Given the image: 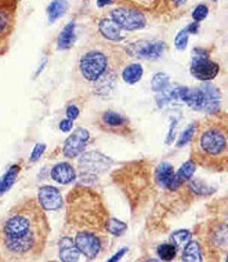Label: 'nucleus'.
Returning a JSON list of instances; mask_svg holds the SVG:
<instances>
[{
    "label": "nucleus",
    "mask_w": 228,
    "mask_h": 262,
    "mask_svg": "<svg viewBox=\"0 0 228 262\" xmlns=\"http://www.w3.org/2000/svg\"><path fill=\"white\" fill-rule=\"evenodd\" d=\"M104 231L114 236H122L125 232L128 231V225L125 222L116 220V218L108 217L104 224Z\"/></svg>",
    "instance_id": "393cba45"
},
{
    "label": "nucleus",
    "mask_w": 228,
    "mask_h": 262,
    "mask_svg": "<svg viewBox=\"0 0 228 262\" xmlns=\"http://www.w3.org/2000/svg\"><path fill=\"white\" fill-rule=\"evenodd\" d=\"M100 127L114 134H126L129 131V120L114 111H105L100 116Z\"/></svg>",
    "instance_id": "ddd939ff"
},
{
    "label": "nucleus",
    "mask_w": 228,
    "mask_h": 262,
    "mask_svg": "<svg viewBox=\"0 0 228 262\" xmlns=\"http://www.w3.org/2000/svg\"><path fill=\"white\" fill-rule=\"evenodd\" d=\"M67 10H68L67 0H53L47 7V18L50 23H55L59 17L64 15Z\"/></svg>",
    "instance_id": "4be33fe9"
},
{
    "label": "nucleus",
    "mask_w": 228,
    "mask_h": 262,
    "mask_svg": "<svg viewBox=\"0 0 228 262\" xmlns=\"http://www.w3.org/2000/svg\"><path fill=\"white\" fill-rule=\"evenodd\" d=\"M111 18L125 31H138L147 25L146 15L134 6H120L112 10Z\"/></svg>",
    "instance_id": "0eeeda50"
},
{
    "label": "nucleus",
    "mask_w": 228,
    "mask_h": 262,
    "mask_svg": "<svg viewBox=\"0 0 228 262\" xmlns=\"http://www.w3.org/2000/svg\"><path fill=\"white\" fill-rule=\"evenodd\" d=\"M195 127L196 124H191L190 127H187V130L184 131L181 136H180V138H178L177 148H181L184 145H187L188 142H191L192 137L195 134Z\"/></svg>",
    "instance_id": "c756f323"
},
{
    "label": "nucleus",
    "mask_w": 228,
    "mask_h": 262,
    "mask_svg": "<svg viewBox=\"0 0 228 262\" xmlns=\"http://www.w3.org/2000/svg\"><path fill=\"white\" fill-rule=\"evenodd\" d=\"M202 90V109L205 112L217 113L221 104V95L213 84H205L201 87Z\"/></svg>",
    "instance_id": "4468645a"
},
{
    "label": "nucleus",
    "mask_w": 228,
    "mask_h": 262,
    "mask_svg": "<svg viewBox=\"0 0 228 262\" xmlns=\"http://www.w3.org/2000/svg\"><path fill=\"white\" fill-rule=\"evenodd\" d=\"M79 116V108L76 105H69L68 108H67V118L69 120H75V119H78Z\"/></svg>",
    "instance_id": "72a5a7b5"
},
{
    "label": "nucleus",
    "mask_w": 228,
    "mask_h": 262,
    "mask_svg": "<svg viewBox=\"0 0 228 262\" xmlns=\"http://www.w3.org/2000/svg\"><path fill=\"white\" fill-rule=\"evenodd\" d=\"M110 68H112L110 62V57L105 54L104 51L98 50V49L86 51L82 55L80 62H79V69H80L82 76L86 80L93 81V83Z\"/></svg>",
    "instance_id": "20e7f679"
},
{
    "label": "nucleus",
    "mask_w": 228,
    "mask_h": 262,
    "mask_svg": "<svg viewBox=\"0 0 228 262\" xmlns=\"http://www.w3.org/2000/svg\"><path fill=\"white\" fill-rule=\"evenodd\" d=\"M187 31H188V33H196V32L199 31V24L198 23L191 24V25L187 28Z\"/></svg>",
    "instance_id": "e433bc0d"
},
{
    "label": "nucleus",
    "mask_w": 228,
    "mask_h": 262,
    "mask_svg": "<svg viewBox=\"0 0 228 262\" xmlns=\"http://www.w3.org/2000/svg\"><path fill=\"white\" fill-rule=\"evenodd\" d=\"M115 0H97V6L98 7H105V6L112 5Z\"/></svg>",
    "instance_id": "4c0bfd02"
},
{
    "label": "nucleus",
    "mask_w": 228,
    "mask_h": 262,
    "mask_svg": "<svg viewBox=\"0 0 228 262\" xmlns=\"http://www.w3.org/2000/svg\"><path fill=\"white\" fill-rule=\"evenodd\" d=\"M98 31L105 39L111 41H122L126 37L125 29L119 27L112 18H102L98 23Z\"/></svg>",
    "instance_id": "2eb2a0df"
},
{
    "label": "nucleus",
    "mask_w": 228,
    "mask_h": 262,
    "mask_svg": "<svg viewBox=\"0 0 228 262\" xmlns=\"http://www.w3.org/2000/svg\"><path fill=\"white\" fill-rule=\"evenodd\" d=\"M169 76L164 75V73H156L152 81H151V86H152V90L155 93H159V91H163L166 87L169 86Z\"/></svg>",
    "instance_id": "cd10ccee"
},
{
    "label": "nucleus",
    "mask_w": 228,
    "mask_h": 262,
    "mask_svg": "<svg viewBox=\"0 0 228 262\" xmlns=\"http://www.w3.org/2000/svg\"><path fill=\"white\" fill-rule=\"evenodd\" d=\"M108 217V211L97 192L78 186L69 193L67 221L73 229L104 232Z\"/></svg>",
    "instance_id": "f03ea898"
},
{
    "label": "nucleus",
    "mask_w": 228,
    "mask_h": 262,
    "mask_svg": "<svg viewBox=\"0 0 228 262\" xmlns=\"http://www.w3.org/2000/svg\"><path fill=\"white\" fill-rule=\"evenodd\" d=\"M50 225L46 211L36 199L28 198L10 208L0 221V235L7 237H27L33 235H49Z\"/></svg>",
    "instance_id": "7ed1b4c3"
},
{
    "label": "nucleus",
    "mask_w": 228,
    "mask_h": 262,
    "mask_svg": "<svg viewBox=\"0 0 228 262\" xmlns=\"http://www.w3.org/2000/svg\"><path fill=\"white\" fill-rule=\"evenodd\" d=\"M37 202L45 211H59L64 204L63 194L54 186H42L37 192Z\"/></svg>",
    "instance_id": "f8f14e48"
},
{
    "label": "nucleus",
    "mask_w": 228,
    "mask_h": 262,
    "mask_svg": "<svg viewBox=\"0 0 228 262\" xmlns=\"http://www.w3.org/2000/svg\"><path fill=\"white\" fill-rule=\"evenodd\" d=\"M187 188L188 190L192 192L195 196H208V194L215 192L213 188H210V186L208 185V184H205L202 180H190Z\"/></svg>",
    "instance_id": "a878e982"
},
{
    "label": "nucleus",
    "mask_w": 228,
    "mask_h": 262,
    "mask_svg": "<svg viewBox=\"0 0 228 262\" xmlns=\"http://www.w3.org/2000/svg\"><path fill=\"white\" fill-rule=\"evenodd\" d=\"M105 237L101 232L96 231H76L75 244L82 255L87 259H94L100 255L105 249Z\"/></svg>",
    "instance_id": "423d86ee"
},
{
    "label": "nucleus",
    "mask_w": 228,
    "mask_h": 262,
    "mask_svg": "<svg viewBox=\"0 0 228 262\" xmlns=\"http://www.w3.org/2000/svg\"><path fill=\"white\" fill-rule=\"evenodd\" d=\"M174 6H182L185 5V0H170Z\"/></svg>",
    "instance_id": "58836bf2"
},
{
    "label": "nucleus",
    "mask_w": 228,
    "mask_h": 262,
    "mask_svg": "<svg viewBox=\"0 0 228 262\" xmlns=\"http://www.w3.org/2000/svg\"><path fill=\"white\" fill-rule=\"evenodd\" d=\"M50 177L61 185H68L76 178V172L69 163H58L51 168Z\"/></svg>",
    "instance_id": "dca6fc26"
},
{
    "label": "nucleus",
    "mask_w": 228,
    "mask_h": 262,
    "mask_svg": "<svg viewBox=\"0 0 228 262\" xmlns=\"http://www.w3.org/2000/svg\"><path fill=\"white\" fill-rule=\"evenodd\" d=\"M227 124L219 120H205L196 124L192 137V160L209 170H225L228 162Z\"/></svg>",
    "instance_id": "f257e3e1"
},
{
    "label": "nucleus",
    "mask_w": 228,
    "mask_h": 262,
    "mask_svg": "<svg viewBox=\"0 0 228 262\" xmlns=\"http://www.w3.org/2000/svg\"><path fill=\"white\" fill-rule=\"evenodd\" d=\"M19 171H21V163H15L6 171L5 176L0 178V196L11 189L14 182L17 181V177H18Z\"/></svg>",
    "instance_id": "6ab92c4d"
},
{
    "label": "nucleus",
    "mask_w": 228,
    "mask_h": 262,
    "mask_svg": "<svg viewBox=\"0 0 228 262\" xmlns=\"http://www.w3.org/2000/svg\"><path fill=\"white\" fill-rule=\"evenodd\" d=\"M208 14H209V9H208V6L205 5H199L198 7H195V10L192 11V18L195 23H201L203 19L208 17Z\"/></svg>",
    "instance_id": "2f4dec72"
},
{
    "label": "nucleus",
    "mask_w": 228,
    "mask_h": 262,
    "mask_svg": "<svg viewBox=\"0 0 228 262\" xmlns=\"http://www.w3.org/2000/svg\"><path fill=\"white\" fill-rule=\"evenodd\" d=\"M195 170H196V164L194 160H188L182 164L180 170L177 172H174V178L177 180L178 184H184V182L190 181L192 178V176L195 174Z\"/></svg>",
    "instance_id": "b1692460"
},
{
    "label": "nucleus",
    "mask_w": 228,
    "mask_h": 262,
    "mask_svg": "<svg viewBox=\"0 0 228 262\" xmlns=\"http://www.w3.org/2000/svg\"><path fill=\"white\" fill-rule=\"evenodd\" d=\"M89 140H90V133L82 128V127H78V128L73 130L72 134L64 142L63 152L69 159L78 158L83 154V150L89 144Z\"/></svg>",
    "instance_id": "9d476101"
},
{
    "label": "nucleus",
    "mask_w": 228,
    "mask_h": 262,
    "mask_svg": "<svg viewBox=\"0 0 228 262\" xmlns=\"http://www.w3.org/2000/svg\"><path fill=\"white\" fill-rule=\"evenodd\" d=\"M75 43V23H71L67 27L59 32L58 37H57V49L58 50H68L71 49Z\"/></svg>",
    "instance_id": "a211bd4d"
},
{
    "label": "nucleus",
    "mask_w": 228,
    "mask_h": 262,
    "mask_svg": "<svg viewBox=\"0 0 228 262\" xmlns=\"http://www.w3.org/2000/svg\"><path fill=\"white\" fill-rule=\"evenodd\" d=\"M128 253V249H122L119 253H116L112 258H110V261L111 262H114V261H118V259H120L122 258V255H125V254Z\"/></svg>",
    "instance_id": "c9c22d12"
},
{
    "label": "nucleus",
    "mask_w": 228,
    "mask_h": 262,
    "mask_svg": "<svg viewBox=\"0 0 228 262\" xmlns=\"http://www.w3.org/2000/svg\"><path fill=\"white\" fill-rule=\"evenodd\" d=\"M142 75H144V69L140 63H129L122 72L123 80L129 84H134L137 81L141 80Z\"/></svg>",
    "instance_id": "5701e85b"
},
{
    "label": "nucleus",
    "mask_w": 228,
    "mask_h": 262,
    "mask_svg": "<svg viewBox=\"0 0 228 262\" xmlns=\"http://www.w3.org/2000/svg\"><path fill=\"white\" fill-rule=\"evenodd\" d=\"M191 236L192 233L190 231H177L170 236V239H172V242H173L176 247H181L182 249L191 240Z\"/></svg>",
    "instance_id": "c85d7f7f"
},
{
    "label": "nucleus",
    "mask_w": 228,
    "mask_h": 262,
    "mask_svg": "<svg viewBox=\"0 0 228 262\" xmlns=\"http://www.w3.org/2000/svg\"><path fill=\"white\" fill-rule=\"evenodd\" d=\"M46 150V145L45 144H36L35 145V148H33L32 154H31V158H29V162L31 163H35L37 162L40 156L45 154Z\"/></svg>",
    "instance_id": "473e14b6"
},
{
    "label": "nucleus",
    "mask_w": 228,
    "mask_h": 262,
    "mask_svg": "<svg viewBox=\"0 0 228 262\" xmlns=\"http://www.w3.org/2000/svg\"><path fill=\"white\" fill-rule=\"evenodd\" d=\"M176 253H177V247H176L174 244L170 243L159 244L158 249H156L158 257H159L160 259H163V261H172V259H174Z\"/></svg>",
    "instance_id": "bb28decb"
},
{
    "label": "nucleus",
    "mask_w": 228,
    "mask_h": 262,
    "mask_svg": "<svg viewBox=\"0 0 228 262\" xmlns=\"http://www.w3.org/2000/svg\"><path fill=\"white\" fill-rule=\"evenodd\" d=\"M80 257V251L75 244V240L69 236H63L59 239V258L63 261L72 262L78 261Z\"/></svg>",
    "instance_id": "f3484780"
},
{
    "label": "nucleus",
    "mask_w": 228,
    "mask_h": 262,
    "mask_svg": "<svg viewBox=\"0 0 228 262\" xmlns=\"http://www.w3.org/2000/svg\"><path fill=\"white\" fill-rule=\"evenodd\" d=\"M191 75L198 80L208 81L215 79L220 72L219 63L212 61L208 57H203V58H192L191 63Z\"/></svg>",
    "instance_id": "9b49d317"
},
{
    "label": "nucleus",
    "mask_w": 228,
    "mask_h": 262,
    "mask_svg": "<svg viewBox=\"0 0 228 262\" xmlns=\"http://www.w3.org/2000/svg\"><path fill=\"white\" fill-rule=\"evenodd\" d=\"M72 120H69V119H65V120L59 122V130L64 131V133H69V131L72 130Z\"/></svg>",
    "instance_id": "f704fd0d"
},
{
    "label": "nucleus",
    "mask_w": 228,
    "mask_h": 262,
    "mask_svg": "<svg viewBox=\"0 0 228 262\" xmlns=\"http://www.w3.org/2000/svg\"><path fill=\"white\" fill-rule=\"evenodd\" d=\"M188 37H190V33H188L187 28L178 32L177 36H176V39H174V46H176V49H177V50H184V49L187 47Z\"/></svg>",
    "instance_id": "7c9ffc66"
},
{
    "label": "nucleus",
    "mask_w": 228,
    "mask_h": 262,
    "mask_svg": "<svg viewBox=\"0 0 228 262\" xmlns=\"http://www.w3.org/2000/svg\"><path fill=\"white\" fill-rule=\"evenodd\" d=\"M166 51V43L163 41H147L141 40L133 43L129 47V54L134 58L141 59H158Z\"/></svg>",
    "instance_id": "1a4fd4ad"
},
{
    "label": "nucleus",
    "mask_w": 228,
    "mask_h": 262,
    "mask_svg": "<svg viewBox=\"0 0 228 262\" xmlns=\"http://www.w3.org/2000/svg\"><path fill=\"white\" fill-rule=\"evenodd\" d=\"M112 160L100 152H87L79 159V167L86 176L96 177V174L107 171L111 167Z\"/></svg>",
    "instance_id": "6e6552de"
},
{
    "label": "nucleus",
    "mask_w": 228,
    "mask_h": 262,
    "mask_svg": "<svg viewBox=\"0 0 228 262\" xmlns=\"http://www.w3.org/2000/svg\"><path fill=\"white\" fill-rule=\"evenodd\" d=\"M174 170L172 167V164L169 163H162L158 166L155 171V180L158 182V185L162 188H168L170 180L173 178Z\"/></svg>",
    "instance_id": "412c9836"
},
{
    "label": "nucleus",
    "mask_w": 228,
    "mask_h": 262,
    "mask_svg": "<svg viewBox=\"0 0 228 262\" xmlns=\"http://www.w3.org/2000/svg\"><path fill=\"white\" fill-rule=\"evenodd\" d=\"M19 0H0V54L9 47L13 36Z\"/></svg>",
    "instance_id": "39448f33"
},
{
    "label": "nucleus",
    "mask_w": 228,
    "mask_h": 262,
    "mask_svg": "<svg viewBox=\"0 0 228 262\" xmlns=\"http://www.w3.org/2000/svg\"><path fill=\"white\" fill-rule=\"evenodd\" d=\"M182 261L187 262H199L202 261V249L198 242L190 240L184 247H182Z\"/></svg>",
    "instance_id": "aec40b11"
}]
</instances>
